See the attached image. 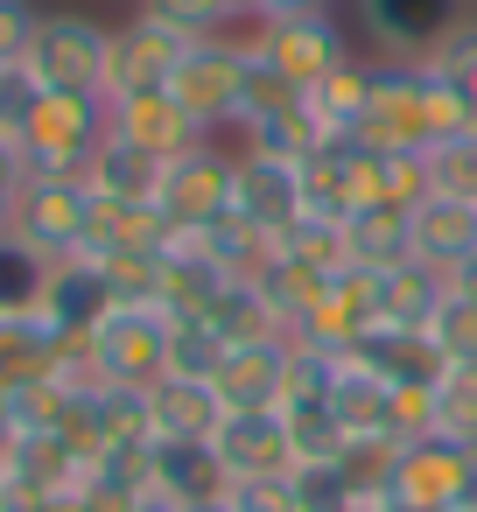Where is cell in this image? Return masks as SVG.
I'll use <instances>...</instances> for the list:
<instances>
[{"instance_id": "1", "label": "cell", "mask_w": 477, "mask_h": 512, "mask_svg": "<svg viewBox=\"0 0 477 512\" xmlns=\"http://www.w3.org/2000/svg\"><path fill=\"white\" fill-rule=\"evenodd\" d=\"M169 330L176 316L162 302H113L106 323L85 337V365L99 386H155L169 379Z\"/></svg>"}, {"instance_id": "2", "label": "cell", "mask_w": 477, "mask_h": 512, "mask_svg": "<svg viewBox=\"0 0 477 512\" xmlns=\"http://www.w3.org/2000/svg\"><path fill=\"white\" fill-rule=\"evenodd\" d=\"M232 197H239V148L197 141L176 162H162L155 211L169 218V232H211V225H225L232 218Z\"/></svg>"}, {"instance_id": "3", "label": "cell", "mask_w": 477, "mask_h": 512, "mask_svg": "<svg viewBox=\"0 0 477 512\" xmlns=\"http://www.w3.org/2000/svg\"><path fill=\"white\" fill-rule=\"evenodd\" d=\"M113 113L99 92H43L36 120H29V141H22V162L29 176H64V183H85V162L92 148L106 141Z\"/></svg>"}, {"instance_id": "4", "label": "cell", "mask_w": 477, "mask_h": 512, "mask_svg": "<svg viewBox=\"0 0 477 512\" xmlns=\"http://www.w3.org/2000/svg\"><path fill=\"white\" fill-rule=\"evenodd\" d=\"M169 99L197 120L204 141L218 134H239V99H246V43L232 36H204L183 50L176 78H169Z\"/></svg>"}, {"instance_id": "5", "label": "cell", "mask_w": 477, "mask_h": 512, "mask_svg": "<svg viewBox=\"0 0 477 512\" xmlns=\"http://www.w3.org/2000/svg\"><path fill=\"white\" fill-rule=\"evenodd\" d=\"M106 57H113V29L78 15V8H57L36 22V43H29V78L43 92H99L106 85Z\"/></svg>"}, {"instance_id": "6", "label": "cell", "mask_w": 477, "mask_h": 512, "mask_svg": "<svg viewBox=\"0 0 477 512\" xmlns=\"http://www.w3.org/2000/svg\"><path fill=\"white\" fill-rule=\"evenodd\" d=\"M190 43H204V36H183V29H169V22L134 15L127 29H113V57H106L99 99H106V106H127V99L169 92V78H176V64H183Z\"/></svg>"}, {"instance_id": "7", "label": "cell", "mask_w": 477, "mask_h": 512, "mask_svg": "<svg viewBox=\"0 0 477 512\" xmlns=\"http://www.w3.org/2000/svg\"><path fill=\"white\" fill-rule=\"evenodd\" d=\"M246 43H253L295 92H316L330 71L351 64V43H344V29H337V15H281V22H253Z\"/></svg>"}, {"instance_id": "8", "label": "cell", "mask_w": 477, "mask_h": 512, "mask_svg": "<svg viewBox=\"0 0 477 512\" xmlns=\"http://www.w3.org/2000/svg\"><path fill=\"white\" fill-rule=\"evenodd\" d=\"M8 232L22 246H36L43 260H78L85 253V232H92V190L85 183H64V176H29Z\"/></svg>"}, {"instance_id": "9", "label": "cell", "mask_w": 477, "mask_h": 512, "mask_svg": "<svg viewBox=\"0 0 477 512\" xmlns=\"http://www.w3.org/2000/svg\"><path fill=\"white\" fill-rule=\"evenodd\" d=\"M365 148H428V106H421V64L407 57H372V99L358 120Z\"/></svg>"}, {"instance_id": "10", "label": "cell", "mask_w": 477, "mask_h": 512, "mask_svg": "<svg viewBox=\"0 0 477 512\" xmlns=\"http://www.w3.org/2000/svg\"><path fill=\"white\" fill-rule=\"evenodd\" d=\"M463 15L470 0H358V22L379 43V57H407V64H421Z\"/></svg>"}, {"instance_id": "11", "label": "cell", "mask_w": 477, "mask_h": 512, "mask_svg": "<svg viewBox=\"0 0 477 512\" xmlns=\"http://www.w3.org/2000/svg\"><path fill=\"white\" fill-rule=\"evenodd\" d=\"M232 218H239L246 232H260V239L281 246V239L302 225V169L239 148V197H232Z\"/></svg>"}, {"instance_id": "12", "label": "cell", "mask_w": 477, "mask_h": 512, "mask_svg": "<svg viewBox=\"0 0 477 512\" xmlns=\"http://www.w3.org/2000/svg\"><path fill=\"white\" fill-rule=\"evenodd\" d=\"M211 393H218L225 414H267V407H281V393H288V337H246V344H232L225 365H218V379H211Z\"/></svg>"}, {"instance_id": "13", "label": "cell", "mask_w": 477, "mask_h": 512, "mask_svg": "<svg viewBox=\"0 0 477 512\" xmlns=\"http://www.w3.org/2000/svg\"><path fill=\"white\" fill-rule=\"evenodd\" d=\"M211 449H218V463L232 477H288L295 470V442H288L281 407H267V414H225L218 435H211Z\"/></svg>"}, {"instance_id": "14", "label": "cell", "mask_w": 477, "mask_h": 512, "mask_svg": "<svg viewBox=\"0 0 477 512\" xmlns=\"http://www.w3.org/2000/svg\"><path fill=\"white\" fill-rule=\"evenodd\" d=\"M414 260L435 267L442 281L477 260V204L463 197H421L414 204Z\"/></svg>"}, {"instance_id": "15", "label": "cell", "mask_w": 477, "mask_h": 512, "mask_svg": "<svg viewBox=\"0 0 477 512\" xmlns=\"http://www.w3.org/2000/svg\"><path fill=\"white\" fill-rule=\"evenodd\" d=\"M120 295H113V281L92 267V260H57L50 267V288H43V316L64 330V337H92L99 323H106V309H113Z\"/></svg>"}, {"instance_id": "16", "label": "cell", "mask_w": 477, "mask_h": 512, "mask_svg": "<svg viewBox=\"0 0 477 512\" xmlns=\"http://www.w3.org/2000/svg\"><path fill=\"white\" fill-rule=\"evenodd\" d=\"M113 113V134L120 141H134L141 155H155V162H176L183 148H197L204 134H197V120L169 99V92H148V99H127V106H106Z\"/></svg>"}, {"instance_id": "17", "label": "cell", "mask_w": 477, "mask_h": 512, "mask_svg": "<svg viewBox=\"0 0 477 512\" xmlns=\"http://www.w3.org/2000/svg\"><path fill=\"white\" fill-rule=\"evenodd\" d=\"M169 246V218L155 204L134 197H92V232L78 260H106V253H162Z\"/></svg>"}, {"instance_id": "18", "label": "cell", "mask_w": 477, "mask_h": 512, "mask_svg": "<svg viewBox=\"0 0 477 512\" xmlns=\"http://www.w3.org/2000/svg\"><path fill=\"white\" fill-rule=\"evenodd\" d=\"M155 491H169L176 505H225L232 470L211 442H155Z\"/></svg>"}, {"instance_id": "19", "label": "cell", "mask_w": 477, "mask_h": 512, "mask_svg": "<svg viewBox=\"0 0 477 512\" xmlns=\"http://www.w3.org/2000/svg\"><path fill=\"white\" fill-rule=\"evenodd\" d=\"M148 421H155V442H211L225 407L197 379H155L148 386Z\"/></svg>"}, {"instance_id": "20", "label": "cell", "mask_w": 477, "mask_h": 512, "mask_svg": "<svg viewBox=\"0 0 477 512\" xmlns=\"http://www.w3.org/2000/svg\"><path fill=\"white\" fill-rule=\"evenodd\" d=\"M323 141H337V134H330V120L309 106V92H302V99H288L281 113H267V120H253V127L239 134V148H246V155H274V162H295V169H302Z\"/></svg>"}, {"instance_id": "21", "label": "cell", "mask_w": 477, "mask_h": 512, "mask_svg": "<svg viewBox=\"0 0 477 512\" xmlns=\"http://www.w3.org/2000/svg\"><path fill=\"white\" fill-rule=\"evenodd\" d=\"M344 239H351V267H365V274L407 267L414 260V211H400V204H358L351 225H344Z\"/></svg>"}, {"instance_id": "22", "label": "cell", "mask_w": 477, "mask_h": 512, "mask_svg": "<svg viewBox=\"0 0 477 512\" xmlns=\"http://www.w3.org/2000/svg\"><path fill=\"white\" fill-rule=\"evenodd\" d=\"M330 414L344 421L351 442H393V379H379V372L344 358V372L330 386Z\"/></svg>"}, {"instance_id": "23", "label": "cell", "mask_w": 477, "mask_h": 512, "mask_svg": "<svg viewBox=\"0 0 477 512\" xmlns=\"http://www.w3.org/2000/svg\"><path fill=\"white\" fill-rule=\"evenodd\" d=\"M155 183H162V162L141 155L134 141H120V134L106 127V141H99L92 162H85V190H92V197H134V204H155Z\"/></svg>"}, {"instance_id": "24", "label": "cell", "mask_w": 477, "mask_h": 512, "mask_svg": "<svg viewBox=\"0 0 477 512\" xmlns=\"http://www.w3.org/2000/svg\"><path fill=\"white\" fill-rule=\"evenodd\" d=\"M442 295H449V281H442L435 267H421V260L386 267V274H379V323H386V330H414V337H421Z\"/></svg>"}, {"instance_id": "25", "label": "cell", "mask_w": 477, "mask_h": 512, "mask_svg": "<svg viewBox=\"0 0 477 512\" xmlns=\"http://www.w3.org/2000/svg\"><path fill=\"white\" fill-rule=\"evenodd\" d=\"M204 323H211V330H218L225 344H246V337H288L260 281H225V288L211 295V309H204Z\"/></svg>"}, {"instance_id": "26", "label": "cell", "mask_w": 477, "mask_h": 512, "mask_svg": "<svg viewBox=\"0 0 477 512\" xmlns=\"http://www.w3.org/2000/svg\"><path fill=\"white\" fill-rule=\"evenodd\" d=\"M50 267L36 246H22L15 232H0V316H36L43 309V288H50Z\"/></svg>"}, {"instance_id": "27", "label": "cell", "mask_w": 477, "mask_h": 512, "mask_svg": "<svg viewBox=\"0 0 477 512\" xmlns=\"http://www.w3.org/2000/svg\"><path fill=\"white\" fill-rule=\"evenodd\" d=\"M281 421H288L295 463H344L351 435H344V421L330 414V400H288V407H281Z\"/></svg>"}, {"instance_id": "28", "label": "cell", "mask_w": 477, "mask_h": 512, "mask_svg": "<svg viewBox=\"0 0 477 512\" xmlns=\"http://www.w3.org/2000/svg\"><path fill=\"white\" fill-rule=\"evenodd\" d=\"M288 498H295V512H365V491L344 463H295Z\"/></svg>"}, {"instance_id": "29", "label": "cell", "mask_w": 477, "mask_h": 512, "mask_svg": "<svg viewBox=\"0 0 477 512\" xmlns=\"http://www.w3.org/2000/svg\"><path fill=\"white\" fill-rule=\"evenodd\" d=\"M365 99H372V57H351L344 71H330V78L309 92V106L330 120V134H358V120H365Z\"/></svg>"}, {"instance_id": "30", "label": "cell", "mask_w": 477, "mask_h": 512, "mask_svg": "<svg viewBox=\"0 0 477 512\" xmlns=\"http://www.w3.org/2000/svg\"><path fill=\"white\" fill-rule=\"evenodd\" d=\"M421 344L435 351V365H477V302L449 288V295L435 302V316H428Z\"/></svg>"}, {"instance_id": "31", "label": "cell", "mask_w": 477, "mask_h": 512, "mask_svg": "<svg viewBox=\"0 0 477 512\" xmlns=\"http://www.w3.org/2000/svg\"><path fill=\"white\" fill-rule=\"evenodd\" d=\"M225 337L204 323V316H176V330H169V379H197V386H211L218 379V365H225Z\"/></svg>"}, {"instance_id": "32", "label": "cell", "mask_w": 477, "mask_h": 512, "mask_svg": "<svg viewBox=\"0 0 477 512\" xmlns=\"http://www.w3.org/2000/svg\"><path fill=\"white\" fill-rule=\"evenodd\" d=\"M134 15L169 22V29H183V36H225V29L246 22L253 8H246V0H134Z\"/></svg>"}, {"instance_id": "33", "label": "cell", "mask_w": 477, "mask_h": 512, "mask_svg": "<svg viewBox=\"0 0 477 512\" xmlns=\"http://www.w3.org/2000/svg\"><path fill=\"white\" fill-rule=\"evenodd\" d=\"M435 435L477 449V365H442L435 372Z\"/></svg>"}, {"instance_id": "34", "label": "cell", "mask_w": 477, "mask_h": 512, "mask_svg": "<svg viewBox=\"0 0 477 512\" xmlns=\"http://www.w3.org/2000/svg\"><path fill=\"white\" fill-rule=\"evenodd\" d=\"M421 169H428V197H463V204H477V127L456 134V141H435V148L421 155Z\"/></svg>"}, {"instance_id": "35", "label": "cell", "mask_w": 477, "mask_h": 512, "mask_svg": "<svg viewBox=\"0 0 477 512\" xmlns=\"http://www.w3.org/2000/svg\"><path fill=\"white\" fill-rule=\"evenodd\" d=\"M281 253L302 260V267H316V274H351V239H344V225H330V218H302V225L281 239Z\"/></svg>"}, {"instance_id": "36", "label": "cell", "mask_w": 477, "mask_h": 512, "mask_svg": "<svg viewBox=\"0 0 477 512\" xmlns=\"http://www.w3.org/2000/svg\"><path fill=\"white\" fill-rule=\"evenodd\" d=\"M421 64H428L435 78H449V85L470 99V113H477V15H463V22H456V29H449Z\"/></svg>"}, {"instance_id": "37", "label": "cell", "mask_w": 477, "mask_h": 512, "mask_svg": "<svg viewBox=\"0 0 477 512\" xmlns=\"http://www.w3.org/2000/svg\"><path fill=\"white\" fill-rule=\"evenodd\" d=\"M36 106H43V85L29 78V64H0V141H8V148L29 141Z\"/></svg>"}, {"instance_id": "38", "label": "cell", "mask_w": 477, "mask_h": 512, "mask_svg": "<svg viewBox=\"0 0 477 512\" xmlns=\"http://www.w3.org/2000/svg\"><path fill=\"white\" fill-rule=\"evenodd\" d=\"M225 512H295V498H288V477H232V491H225Z\"/></svg>"}, {"instance_id": "39", "label": "cell", "mask_w": 477, "mask_h": 512, "mask_svg": "<svg viewBox=\"0 0 477 512\" xmlns=\"http://www.w3.org/2000/svg\"><path fill=\"white\" fill-rule=\"evenodd\" d=\"M36 8L29 0H0V64H22L29 57V43H36Z\"/></svg>"}, {"instance_id": "40", "label": "cell", "mask_w": 477, "mask_h": 512, "mask_svg": "<svg viewBox=\"0 0 477 512\" xmlns=\"http://www.w3.org/2000/svg\"><path fill=\"white\" fill-rule=\"evenodd\" d=\"M22 190H29V162H22V148L0 141V232H8V218H15V204H22Z\"/></svg>"}, {"instance_id": "41", "label": "cell", "mask_w": 477, "mask_h": 512, "mask_svg": "<svg viewBox=\"0 0 477 512\" xmlns=\"http://www.w3.org/2000/svg\"><path fill=\"white\" fill-rule=\"evenodd\" d=\"M281 15H330V0H260L253 22H281Z\"/></svg>"}, {"instance_id": "42", "label": "cell", "mask_w": 477, "mask_h": 512, "mask_svg": "<svg viewBox=\"0 0 477 512\" xmlns=\"http://www.w3.org/2000/svg\"><path fill=\"white\" fill-rule=\"evenodd\" d=\"M15 442H22V428H15V386L0 379V463L15 456Z\"/></svg>"}, {"instance_id": "43", "label": "cell", "mask_w": 477, "mask_h": 512, "mask_svg": "<svg viewBox=\"0 0 477 512\" xmlns=\"http://www.w3.org/2000/svg\"><path fill=\"white\" fill-rule=\"evenodd\" d=\"M134 512H190V505H176L169 491H141V498H134Z\"/></svg>"}, {"instance_id": "44", "label": "cell", "mask_w": 477, "mask_h": 512, "mask_svg": "<svg viewBox=\"0 0 477 512\" xmlns=\"http://www.w3.org/2000/svg\"><path fill=\"white\" fill-rule=\"evenodd\" d=\"M0 512H8V470H0Z\"/></svg>"}, {"instance_id": "45", "label": "cell", "mask_w": 477, "mask_h": 512, "mask_svg": "<svg viewBox=\"0 0 477 512\" xmlns=\"http://www.w3.org/2000/svg\"><path fill=\"white\" fill-rule=\"evenodd\" d=\"M190 512H225V505H190Z\"/></svg>"}, {"instance_id": "46", "label": "cell", "mask_w": 477, "mask_h": 512, "mask_svg": "<svg viewBox=\"0 0 477 512\" xmlns=\"http://www.w3.org/2000/svg\"><path fill=\"white\" fill-rule=\"evenodd\" d=\"M246 8H260V0H246Z\"/></svg>"}, {"instance_id": "47", "label": "cell", "mask_w": 477, "mask_h": 512, "mask_svg": "<svg viewBox=\"0 0 477 512\" xmlns=\"http://www.w3.org/2000/svg\"><path fill=\"white\" fill-rule=\"evenodd\" d=\"M8 512H22V505H8Z\"/></svg>"}, {"instance_id": "48", "label": "cell", "mask_w": 477, "mask_h": 512, "mask_svg": "<svg viewBox=\"0 0 477 512\" xmlns=\"http://www.w3.org/2000/svg\"><path fill=\"white\" fill-rule=\"evenodd\" d=\"M470 8H477V0H470Z\"/></svg>"}]
</instances>
